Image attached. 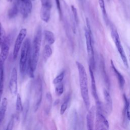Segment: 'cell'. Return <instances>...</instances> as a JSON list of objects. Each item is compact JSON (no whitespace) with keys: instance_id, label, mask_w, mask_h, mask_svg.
I'll return each instance as SVG.
<instances>
[{"instance_id":"cell-1","label":"cell","mask_w":130,"mask_h":130,"mask_svg":"<svg viewBox=\"0 0 130 130\" xmlns=\"http://www.w3.org/2000/svg\"><path fill=\"white\" fill-rule=\"evenodd\" d=\"M78 69L81 95L86 109L88 110L90 106V100L88 89V79L86 70L83 65L79 61H76Z\"/></svg>"},{"instance_id":"cell-2","label":"cell","mask_w":130,"mask_h":130,"mask_svg":"<svg viewBox=\"0 0 130 130\" xmlns=\"http://www.w3.org/2000/svg\"><path fill=\"white\" fill-rule=\"evenodd\" d=\"M42 28L40 26H39L34 35L32 47L31 51V64L32 69L34 72L36 71L39 60L42 42Z\"/></svg>"},{"instance_id":"cell-3","label":"cell","mask_w":130,"mask_h":130,"mask_svg":"<svg viewBox=\"0 0 130 130\" xmlns=\"http://www.w3.org/2000/svg\"><path fill=\"white\" fill-rule=\"evenodd\" d=\"M30 41L28 38L24 41L21 49V54L19 60V70L21 75H23L26 72L27 65L29 56L31 54Z\"/></svg>"},{"instance_id":"cell-4","label":"cell","mask_w":130,"mask_h":130,"mask_svg":"<svg viewBox=\"0 0 130 130\" xmlns=\"http://www.w3.org/2000/svg\"><path fill=\"white\" fill-rule=\"evenodd\" d=\"M87 27L84 29V35L86 40V50L89 57L90 62V66L92 69L94 67V51L93 48V41H92V35L91 30L90 29V23L88 19H86Z\"/></svg>"},{"instance_id":"cell-5","label":"cell","mask_w":130,"mask_h":130,"mask_svg":"<svg viewBox=\"0 0 130 130\" xmlns=\"http://www.w3.org/2000/svg\"><path fill=\"white\" fill-rule=\"evenodd\" d=\"M33 90V107L34 112H36L41 103L43 94L42 81L39 76L38 77L34 82Z\"/></svg>"},{"instance_id":"cell-6","label":"cell","mask_w":130,"mask_h":130,"mask_svg":"<svg viewBox=\"0 0 130 130\" xmlns=\"http://www.w3.org/2000/svg\"><path fill=\"white\" fill-rule=\"evenodd\" d=\"M111 35L113 40V41L115 43L116 47L117 49V51L119 52V54L120 56V57L122 60V62H123L124 66L126 68H128V64L127 59L126 55L125 54V52L124 51L123 46L121 44V41H120L118 33L116 29L113 26L111 27Z\"/></svg>"},{"instance_id":"cell-7","label":"cell","mask_w":130,"mask_h":130,"mask_svg":"<svg viewBox=\"0 0 130 130\" xmlns=\"http://www.w3.org/2000/svg\"><path fill=\"white\" fill-rule=\"evenodd\" d=\"M95 126V129H108L109 127L108 121L102 113V105L96 106Z\"/></svg>"},{"instance_id":"cell-8","label":"cell","mask_w":130,"mask_h":130,"mask_svg":"<svg viewBox=\"0 0 130 130\" xmlns=\"http://www.w3.org/2000/svg\"><path fill=\"white\" fill-rule=\"evenodd\" d=\"M41 3L40 17L44 22L47 23L50 18L52 8L51 0H41Z\"/></svg>"},{"instance_id":"cell-9","label":"cell","mask_w":130,"mask_h":130,"mask_svg":"<svg viewBox=\"0 0 130 130\" xmlns=\"http://www.w3.org/2000/svg\"><path fill=\"white\" fill-rule=\"evenodd\" d=\"M19 12L24 18H27L30 14L32 5L30 0H17L16 2Z\"/></svg>"},{"instance_id":"cell-10","label":"cell","mask_w":130,"mask_h":130,"mask_svg":"<svg viewBox=\"0 0 130 130\" xmlns=\"http://www.w3.org/2000/svg\"><path fill=\"white\" fill-rule=\"evenodd\" d=\"M26 34L27 30L25 28H21L19 31V32L17 37V38L15 42L14 49L13 51V58L14 60H16L17 58L19 50L21 47L22 44L24 41Z\"/></svg>"},{"instance_id":"cell-11","label":"cell","mask_w":130,"mask_h":130,"mask_svg":"<svg viewBox=\"0 0 130 130\" xmlns=\"http://www.w3.org/2000/svg\"><path fill=\"white\" fill-rule=\"evenodd\" d=\"M9 87L10 91L12 94L16 95L17 94V71L15 67H14L12 69L11 72Z\"/></svg>"},{"instance_id":"cell-12","label":"cell","mask_w":130,"mask_h":130,"mask_svg":"<svg viewBox=\"0 0 130 130\" xmlns=\"http://www.w3.org/2000/svg\"><path fill=\"white\" fill-rule=\"evenodd\" d=\"M10 40L9 38H7L6 41L3 47L1 48L0 53V68L4 67V63L8 56L10 49Z\"/></svg>"},{"instance_id":"cell-13","label":"cell","mask_w":130,"mask_h":130,"mask_svg":"<svg viewBox=\"0 0 130 130\" xmlns=\"http://www.w3.org/2000/svg\"><path fill=\"white\" fill-rule=\"evenodd\" d=\"M104 110L105 112L107 114H110L112 111L113 104L111 95L109 92L107 90L104 91Z\"/></svg>"},{"instance_id":"cell-14","label":"cell","mask_w":130,"mask_h":130,"mask_svg":"<svg viewBox=\"0 0 130 130\" xmlns=\"http://www.w3.org/2000/svg\"><path fill=\"white\" fill-rule=\"evenodd\" d=\"M89 73H90V76L91 78V88L92 94L95 99L96 103H98L100 102V101H99L98 95L97 93V90H96L94 76L93 72V69L91 68V67L90 65H89Z\"/></svg>"},{"instance_id":"cell-15","label":"cell","mask_w":130,"mask_h":130,"mask_svg":"<svg viewBox=\"0 0 130 130\" xmlns=\"http://www.w3.org/2000/svg\"><path fill=\"white\" fill-rule=\"evenodd\" d=\"M95 113V107L94 106H92L90 109H88V112L86 115V121L87 129L89 130L93 129Z\"/></svg>"},{"instance_id":"cell-16","label":"cell","mask_w":130,"mask_h":130,"mask_svg":"<svg viewBox=\"0 0 130 130\" xmlns=\"http://www.w3.org/2000/svg\"><path fill=\"white\" fill-rule=\"evenodd\" d=\"M52 95L50 92H47L45 95V100L44 102V112L46 115H48L50 113L51 105H52Z\"/></svg>"},{"instance_id":"cell-17","label":"cell","mask_w":130,"mask_h":130,"mask_svg":"<svg viewBox=\"0 0 130 130\" xmlns=\"http://www.w3.org/2000/svg\"><path fill=\"white\" fill-rule=\"evenodd\" d=\"M111 67H112V70H113V72L114 73V74L118 81L119 86H120V88L122 89V88H123L124 85L125 84L124 78L123 76L121 74V73L117 70V69L115 67L114 64L112 60H111Z\"/></svg>"},{"instance_id":"cell-18","label":"cell","mask_w":130,"mask_h":130,"mask_svg":"<svg viewBox=\"0 0 130 130\" xmlns=\"http://www.w3.org/2000/svg\"><path fill=\"white\" fill-rule=\"evenodd\" d=\"M8 106V100L6 98H4L0 106V124L3 122L7 111Z\"/></svg>"},{"instance_id":"cell-19","label":"cell","mask_w":130,"mask_h":130,"mask_svg":"<svg viewBox=\"0 0 130 130\" xmlns=\"http://www.w3.org/2000/svg\"><path fill=\"white\" fill-rule=\"evenodd\" d=\"M44 35L46 41L49 45H52L55 42V37L52 31L48 30H45L44 31Z\"/></svg>"},{"instance_id":"cell-20","label":"cell","mask_w":130,"mask_h":130,"mask_svg":"<svg viewBox=\"0 0 130 130\" xmlns=\"http://www.w3.org/2000/svg\"><path fill=\"white\" fill-rule=\"evenodd\" d=\"M19 120V116L17 114L15 113L12 115L9 122L8 123L6 129L7 130H11L13 128L16 123L18 122Z\"/></svg>"},{"instance_id":"cell-21","label":"cell","mask_w":130,"mask_h":130,"mask_svg":"<svg viewBox=\"0 0 130 130\" xmlns=\"http://www.w3.org/2000/svg\"><path fill=\"white\" fill-rule=\"evenodd\" d=\"M52 54V50L49 44H46L43 50V59L46 62L48 59L50 58V57L51 56Z\"/></svg>"},{"instance_id":"cell-22","label":"cell","mask_w":130,"mask_h":130,"mask_svg":"<svg viewBox=\"0 0 130 130\" xmlns=\"http://www.w3.org/2000/svg\"><path fill=\"white\" fill-rule=\"evenodd\" d=\"M18 12H19V10H18V6H17L16 3H15L10 8V9L8 11V17L10 19L15 18L17 15Z\"/></svg>"},{"instance_id":"cell-23","label":"cell","mask_w":130,"mask_h":130,"mask_svg":"<svg viewBox=\"0 0 130 130\" xmlns=\"http://www.w3.org/2000/svg\"><path fill=\"white\" fill-rule=\"evenodd\" d=\"M7 37L6 35L5 30L0 21V48H1L5 43Z\"/></svg>"},{"instance_id":"cell-24","label":"cell","mask_w":130,"mask_h":130,"mask_svg":"<svg viewBox=\"0 0 130 130\" xmlns=\"http://www.w3.org/2000/svg\"><path fill=\"white\" fill-rule=\"evenodd\" d=\"M4 67L0 68V102L2 99V96L4 90Z\"/></svg>"},{"instance_id":"cell-25","label":"cell","mask_w":130,"mask_h":130,"mask_svg":"<svg viewBox=\"0 0 130 130\" xmlns=\"http://www.w3.org/2000/svg\"><path fill=\"white\" fill-rule=\"evenodd\" d=\"M70 100V95L68 94L66 97V98L64 100V102H63V103L61 105L60 109V113L61 115L63 114L64 113V112H66V110L68 108Z\"/></svg>"},{"instance_id":"cell-26","label":"cell","mask_w":130,"mask_h":130,"mask_svg":"<svg viewBox=\"0 0 130 130\" xmlns=\"http://www.w3.org/2000/svg\"><path fill=\"white\" fill-rule=\"evenodd\" d=\"M23 106L22 104L21 98L20 94L18 93L17 94L16 102V110L18 113H20L23 110Z\"/></svg>"},{"instance_id":"cell-27","label":"cell","mask_w":130,"mask_h":130,"mask_svg":"<svg viewBox=\"0 0 130 130\" xmlns=\"http://www.w3.org/2000/svg\"><path fill=\"white\" fill-rule=\"evenodd\" d=\"M98 1H99V4L100 5V7L103 13V15L104 19H105L106 22L107 23L108 22V16H107V14L106 8H105L104 0H98Z\"/></svg>"},{"instance_id":"cell-28","label":"cell","mask_w":130,"mask_h":130,"mask_svg":"<svg viewBox=\"0 0 130 130\" xmlns=\"http://www.w3.org/2000/svg\"><path fill=\"white\" fill-rule=\"evenodd\" d=\"M124 103H125V107L126 113V116L127 119L130 121V97L128 99H126V96L124 94L123 95Z\"/></svg>"},{"instance_id":"cell-29","label":"cell","mask_w":130,"mask_h":130,"mask_svg":"<svg viewBox=\"0 0 130 130\" xmlns=\"http://www.w3.org/2000/svg\"><path fill=\"white\" fill-rule=\"evenodd\" d=\"M64 74L65 72L64 71H62L59 74H58L53 80V83L54 84H57L59 83H61V82L63 80L64 77Z\"/></svg>"},{"instance_id":"cell-30","label":"cell","mask_w":130,"mask_h":130,"mask_svg":"<svg viewBox=\"0 0 130 130\" xmlns=\"http://www.w3.org/2000/svg\"><path fill=\"white\" fill-rule=\"evenodd\" d=\"M55 93L57 96L61 95L64 91V86L63 84L61 83H59L55 87Z\"/></svg>"},{"instance_id":"cell-31","label":"cell","mask_w":130,"mask_h":130,"mask_svg":"<svg viewBox=\"0 0 130 130\" xmlns=\"http://www.w3.org/2000/svg\"><path fill=\"white\" fill-rule=\"evenodd\" d=\"M29 102L28 100H27L25 103H24V105L23 106V119L24 120H25L26 119V116H27V114L28 111V109H29Z\"/></svg>"},{"instance_id":"cell-32","label":"cell","mask_w":130,"mask_h":130,"mask_svg":"<svg viewBox=\"0 0 130 130\" xmlns=\"http://www.w3.org/2000/svg\"><path fill=\"white\" fill-rule=\"evenodd\" d=\"M71 10H72V12L73 13V17L74 19V20L75 21V22L78 24V13H77V11L76 8L73 6L72 5L71 6Z\"/></svg>"},{"instance_id":"cell-33","label":"cell","mask_w":130,"mask_h":130,"mask_svg":"<svg viewBox=\"0 0 130 130\" xmlns=\"http://www.w3.org/2000/svg\"><path fill=\"white\" fill-rule=\"evenodd\" d=\"M56 2V7L58 10L60 17L61 18L62 16V12H61V6H60V1L59 0H55Z\"/></svg>"},{"instance_id":"cell-34","label":"cell","mask_w":130,"mask_h":130,"mask_svg":"<svg viewBox=\"0 0 130 130\" xmlns=\"http://www.w3.org/2000/svg\"><path fill=\"white\" fill-rule=\"evenodd\" d=\"M59 103V100H57L55 102L54 104H55V105H56V104H58Z\"/></svg>"},{"instance_id":"cell-35","label":"cell","mask_w":130,"mask_h":130,"mask_svg":"<svg viewBox=\"0 0 130 130\" xmlns=\"http://www.w3.org/2000/svg\"><path fill=\"white\" fill-rule=\"evenodd\" d=\"M129 60H130V49H129Z\"/></svg>"},{"instance_id":"cell-36","label":"cell","mask_w":130,"mask_h":130,"mask_svg":"<svg viewBox=\"0 0 130 130\" xmlns=\"http://www.w3.org/2000/svg\"><path fill=\"white\" fill-rule=\"evenodd\" d=\"M12 1H13V0H7V1H8V2H11Z\"/></svg>"},{"instance_id":"cell-37","label":"cell","mask_w":130,"mask_h":130,"mask_svg":"<svg viewBox=\"0 0 130 130\" xmlns=\"http://www.w3.org/2000/svg\"><path fill=\"white\" fill-rule=\"evenodd\" d=\"M32 1H35V0H32Z\"/></svg>"}]
</instances>
